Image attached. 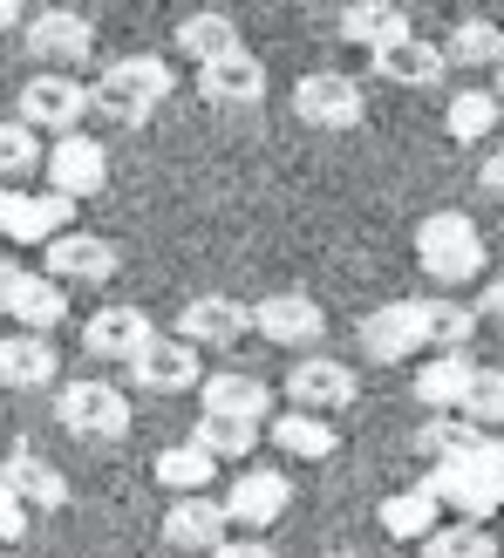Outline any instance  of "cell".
<instances>
[{
    "instance_id": "7c38bea8",
    "label": "cell",
    "mask_w": 504,
    "mask_h": 558,
    "mask_svg": "<svg viewBox=\"0 0 504 558\" xmlns=\"http://www.w3.org/2000/svg\"><path fill=\"white\" fill-rule=\"evenodd\" d=\"M226 532H232L226 497L184 490V497H171V511H164V545H178V551H212V545H226Z\"/></svg>"
},
{
    "instance_id": "3957f363",
    "label": "cell",
    "mask_w": 504,
    "mask_h": 558,
    "mask_svg": "<svg viewBox=\"0 0 504 558\" xmlns=\"http://www.w3.org/2000/svg\"><path fill=\"white\" fill-rule=\"evenodd\" d=\"M96 109L109 123H151V109L171 96V62H157V54H130V62H109L96 75Z\"/></svg>"
},
{
    "instance_id": "f546056e",
    "label": "cell",
    "mask_w": 504,
    "mask_h": 558,
    "mask_svg": "<svg viewBox=\"0 0 504 558\" xmlns=\"http://www.w3.org/2000/svg\"><path fill=\"white\" fill-rule=\"evenodd\" d=\"M470 375H478V361H464V348L436 354L430 368L416 375V402H423V409H464V388H470Z\"/></svg>"
},
{
    "instance_id": "4316f807",
    "label": "cell",
    "mask_w": 504,
    "mask_h": 558,
    "mask_svg": "<svg viewBox=\"0 0 504 558\" xmlns=\"http://www.w3.org/2000/svg\"><path fill=\"white\" fill-rule=\"evenodd\" d=\"M409 35V14L396 8V0H355V8L341 14V41L355 48H388Z\"/></svg>"
},
{
    "instance_id": "f1b7e54d",
    "label": "cell",
    "mask_w": 504,
    "mask_h": 558,
    "mask_svg": "<svg viewBox=\"0 0 504 558\" xmlns=\"http://www.w3.org/2000/svg\"><path fill=\"white\" fill-rule=\"evenodd\" d=\"M157 484H171V497H184V490H205V484H218V457L205 450L199 436L191 442H171V450H157Z\"/></svg>"
},
{
    "instance_id": "60d3db41",
    "label": "cell",
    "mask_w": 504,
    "mask_h": 558,
    "mask_svg": "<svg viewBox=\"0 0 504 558\" xmlns=\"http://www.w3.org/2000/svg\"><path fill=\"white\" fill-rule=\"evenodd\" d=\"M21 259H0V314H8V306H14V287H21Z\"/></svg>"
},
{
    "instance_id": "ee69618b",
    "label": "cell",
    "mask_w": 504,
    "mask_h": 558,
    "mask_svg": "<svg viewBox=\"0 0 504 558\" xmlns=\"http://www.w3.org/2000/svg\"><path fill=\"white\" fill-rule=\"evenodd\" d=\"M21 21V0H0V27H14Z\"/></svg>"
},
{
    "instance_id": "8992f818",
    "label": "cell",
    "mask_w": 504,
    "mask_h": 558,
    "mask_svg": "<svg viewBox=\"0 0 504 558\" xmlns=\"http://www.w3.org/2000/svg\"><path fill=\"white\" fill-rule=\"evenodd\" d=\"M130 381L151 388V396H184V388H199L205 368H199V341H184V333H151L144 348L130 361Z\"/></svg>"
},
{
    "instance_id": "7a4b0ae2",
    "label": "cell",
    "mask_w": 504,
    "mask_h": 558,
    "mask_svg": "<svg viewBox=\"0 0 504 558\" xmlns=\"http://www.w3.org/2000/svg\"><path fill=\"white\" fill-rule=\"evenodd\" d=\"M416 266H423L436 287H470L484 272V232L470 226L464 211H430L416 226Z\"/></svg>"
},
{
    "instance_id": "2e32d148",
    "label": "cell",
    "mask_w": 504,
    "mask_h": 558,
    "mask_svg": "<svg viewBox=\"0 0 504 558\" xmlns=\"http://www.w3.org/2000/svg\"><path fill=\"white\" fill-rule=\"evenodd\" d=\"M245 327H252V306L232 300V293H199V300H184V314H178V333L199 341V348H232Z\"/></svg>"
},
{
    "instance_id": "52a82bcc",
    "label": "cell",
    "mask_w": 504,
    "mask_h": 558,
    "mask_svg": "<svg viewBox=\"0 0 504 558\" xmlns=\"http://www.w3.org/2000/svg\"><path fill=\"white\" fill-rule=\"evenodd\" d=\"M55 415H62L69 436H89V442H109V436L130 429V402L109 381H69L62 396H55Z\"/></svg>"
},
{
    "instance_id": "9c48e42d",
    "label": "cell",
    "mask_w": 504,
    "mask_h": 558,
    "mask_svg": "<svg viewBox=\"0 0 504 558\" xmlns=\"http://www.w3.org/2000/svg\"><path fill=\"white\" fill-rule=\"evenodd\" d=\"M293 117L314 130H355L361 123V82H348L341 69H314L293 82Z\"/></svg>"
},
{
    "instance_id": "603a6c76",
    "label": "cell",
    "mask_w": 504,
    "mask_h": 558,
    "mask_svg": "<svg viewBox=\"0 0 504 558\" xmlns=\"http://www.w3.org/2000/svg\"><path fill=\"white\" fill-rule=\"evenodd\" d=\"M273 442L287 450L293 463H327L334 450H341V429H327V415L321 409H287V415H273Z\"/></svg>"
},
{
    "instance_id": "cb8c5ba5",
    "label": "cell",
    "mask_w": 504,
    "mask_h": 558,
    "mask_svg": "<svg viewBox=\"0 0 504 558\" xmlns=\"http://www.w3.org/2000/svg\"><path fill=\"white\" fill-rule=\"evenodd\" d=\"M8 320L35 327V333H55V327L69 320V293H62V279H55V272H21V287H14V306H8Z\"/></svg>"
},
{
    "instance_id": "ba28073f",
    "label": "cell",
    "mask_w": 504,
    "mask_h": 558,
    "mask_svg": "<svg viewBox=\"0 0 504 558\" xmlns=\"http://www.w3.org/2000/svg\"><path fill=\"white\" fill-rule=\"evenodd\" d=\"M355 333H361V354L369 361H409L416 348H430V314H423V300H388Z\"/></svg>"
},
{
    "instance_id": "6da1fadb",
    "label": "cell",
    "mask_w": 504,
    "mask_h": 558,
    "mask_svg": "<svg viewBox=\"0 0 504 558\" xmlns=\"http://www.w3.org/2000/svg\"><path fill=\"white\" fill-rule=\"evenodd\" d=\"M423 490H436L443 511H457V518H491L504 505V442H497V429L484 442H470V450H457V457H436Z\"/></svg>"
},
{
    "instance_id": "d4e9b609",
    "label": "cell",
    "mask_w": 504,
    "mask_h": 558,
    "mask_svg": "<svg viewBox=\"0 0 504 558\" xmlns=\"http://www.w3.org/2000/svg\"><path fill=\"white\" fill-rule=\"evenodd\" d=\"M0 477H8V484L27 497V511H62V505H69V477H62L48 457H35V450H14Z\"/></svg>"
},
{
    "instance_id": "5bb4252c",
    "label": "cell",
    "mask_w": 504,
    "mask_h": 558,
    "mask_svg": "<svg viewBox=\"0 0 504 558\" xmlns=\"http://www.w3.org/2000/svg\"><path fill=\"white\" fill-rule=\"evenodd\" d=\"M361 396V381L348 375V361H327V354H307V361H293V375H287V402H300V409H348Z\"/></svg>"
},
{
    "instance_id": "e575fe53",
    "label": "cell",
    "mask_w": 504,
    "mask_h": 558,
    "mask_svg": "<svg viewBox=\"0 0 504 558\" xmlns=\"http://www.w3.org/2000/svg\"><path fill=\"white\" fill-rule=\"evenodd\" d=\"M423 314H430V348L436 354H451V348H464L470 333H478V306H464V300H423Z\"/></svg>"
},
{
    "instance_id": "ab89813d",
    "label": "cell",
    "mask_w": 504,
    "mask_h": 558,
    "mask_svg": "<svg viewBox=\"0 0 504 558\" xmlns=\"http://www.w3.org/2000/svg\"><path fill=\"white\" fill-rule=\"evenodd\" d=\"M478 314L504 327V279H484V293H478Z\"/></svg>"
},
{
    "instance_id": "8d00e7d4",
    "label": "cell",
    "mask_w": 504,
    "mask_h": 558,
    "mask_svg": "<svg viewBox=\"0 0 504 558\" xmlns=\"http://www.w3.org/2000/svg\"><path fill=\"white\" fill-rule=\"evenodd\" d=\"M191 436H199V442H205V450H212L218 463H226V457H245L252 442H260V423H239V415H212V409H205Z\"/></svg>"
},
{
    "instance_id": "7bdbcfd3",
    "label": "cell",
    "mask_w": 504,
    "mask_h": 558,
    "mask_svg": "<svg viewBox=\"0 0 504 558\" xmlns=\"http://www.w3.org/2000/svg\"><path fill=\"white\" fill-rule=\"evenodd\" d=\"M8 218H14V191L0 184V239H8Z\"/></svg>"
},
{
    "instance_id": "277c9868",
    "label": "cell",
    "mask_w": 504,
    "mask_h": 558,
    "mask_svg": "<svg viewBox=\"0 0 504 558\" xmlns=\"http://www.w3.org/2000/svg\"><path fill=\"white\" fill-rule=\"evenodd\" d=\"M96 109V96L75 82V69H41V75H27L21 82V117L35 123V130H55V136H69L82 117Z\"/></svg>"
},
{
    "instance_id": "ffe728a7",
    "label": "cell",
    "mask_w": 504,
    "mask_h": 558,
    "mask_svg": "<svg viewBox=\"0 0 504 558\" xmlns=\"http://www.w3.org/2000/svg\"><path fill=\"white\" fill-rule=\"evenodd\" d=\"M55 341L35 327H21V333H0V388H48L55 381Z\"/></svg>"
},
{
    "instance_id": "f6af8a7d",
    "label": "cell",
    "mask_w": 504,
    "mask_h": 558,
    "mask_svg": "<svg viewBox=\"0 0 504 558\" xmlns=\"http://www.w3.org/2000/svg\"><path fill=\"white\" fill-rule=\"evenodd\" d=\"M491 89H497V96H504V62H497V82H491Z\"/></svg>"
},
{
    "instance_id": "ac0fdd59",
    "label": "cell",
    "mask_w": 504,
    "mask_h": 558,
    "mask_svg": "<svg viewBox=\"0 0 504 558\" xmlns=\"http://www.w3.org/2000/svg\"><path fill=\"white\" fill-rule=\"evenodd\" d=\"M151 314H136V306H103V314L82 320V348L96 361H136V348L151 341Z\"/></svg>"
},
{
    "instance_id": "30bf717a",
    "label": "cell",
    "mask_w": 504,
    "mask_h": 558,
    "mask_svg": "<svg viewBox=\"0 0 504 558\" xmlns=\"http://www.w3.org/2000/svg\"><path fill=\"white\" fill-rule=\"evenodd\" d=\"M252 333L273 348H321V333H327V314H321V300H307V293H273L252 306Z\"/></svg>"
},
{
    "instance_id": "44dd1931",
    "label": "cell",
    "mask_w": 504,
    "mask_h": 558,
    "mask_svg": "<svg viewBox=\"0 0 504 558\" xmlns=\"http://www.w3.org/2000/svg\"><path fill=\"white\" fill-rule=\"evenodd\" d=\"M69 226H75V198H69V191H41V198L14 191L8 239H21V245H48V239H62Z\"/></svg>"
},
{
    "instance_id": "5b68a950",
    "label": "cell",
    "mask_w": 504,
    "mask_h": 558,
    "mask_svg": "<svg viewBox=\"0 0 504 558\" xmlns=\"http://www.w3.org/2000/svg\"><path fill=\"white\" fill-rule=\"evenodd\" d=\"M21 48L35 54L41 69H82L96 54V27L82 21L75 8H41L35 21L21 27Z\"/></svg>"
},
{
    "instance_id": "d6986e66",
    "label": "cell",
    "mask_w": 504,
    "mask_h": 558,
    "mask_svg": "<svg viewBox=\"0 0 504 558\" xmlns=\"http://www.w3.org/2000/svg\"><path fill=\"white\" fill-rule=\"evenodd\" d=\"M199 96H205V102H260V96H266V62H260L252 48L218 54V62L199 69Z\"/></svg>"
},
{
    "instance_id": "9a60e30c",
    "label": "cell",
    "mask_w": 504,
    "mask_h": 558,
    "mask_svg": "<svg viewBox=\"0 0 504 558\" xmlns=\"http://www.w3.org/2000/svg\"><path fill=\"white\" fill-rule=\"evenodd\" d=\"M287 505H293V484L279 477V470H239V484H226V511H232V524H245V532L279 524Z\"/></svg>"
},
{
    "instance_id": "7402d4cb",
    "label": "cell",
    "mask_w": 504,
    "mask_h": 558,
    "mask_svg": "<svg viewBox=\"0 0 504 558\" xmlns=\"http://www.w3.org/2000/svg\"><path fill=\"white\" fill-rule=\"evenodd\" d=\"M199 396H205L212 415H239V423H266V415H273V388H266L260 375H239V368L205 375Z\"/></svg>"
},
{
    "instance_id": "4dcf8cb0",
    "label": "cell",
    "mask_w": 504,
    "mask_h": 558,
    "mask_svg": "<svg viewBox=\"0 0 504 558\" xmlns=\"http://www.w3.org/2000/svg\"><path fill=\"white\" fill-rule=\"evenodd\" d=\"M497 117H504V96L497 89H457L451 109H443V130H451L457 144H484V136L497 130Z\"/></svg>"
},
{
    "instance_id": "d590c367",
    "label": "cell",
    "mask_w": 504,
    "mask_h": 558,
    "mask_svg": "<svg viewBox=\"0 0 504 558\" xmlns=\"http://www.w3.org/2000/svg\"><path fill=\"white\" fill-rule=\"evenodd\" d=\"M41 144H35V123L27 117H14V123H0V184H14V178H27V171H41Z\"/></svg>"
},
{
    "instance_id": "83f0119b",
    "label": "cell",
    "mask_w": 504,
    "mask_h": 558,
    "mask_svg": "<svg viewBox=\"0 0 504 558\" xmlns=\"http://www.w3.org/2000/svg\"><path fill=\"white\" fill-rule=\"evenodd\" d=\"M178 48H184V62L205 69V62H218V54H232V48H245V41H239V21H232V14H212V8H205V14H184V21H178Z\"/></svg>"
},
{
    "instance_id": "4fadbf2b",
    "label": "cell",
    "mask_w": 504,
    "mask_h": 558,
    "mask_svg": "<svg viewBox=\"0 0 504 558\" xmlns=\"http://www.w3.org/2000/svg\"><path fill=\"white\" fill-rule=\"evenodd\" d=\"M369 62L382 82H403V89H436L443 75H451V48H436V41H388V48H369Z\"/></svg>"
},
{
    "instance_id": "484cf974",
    "label": "cell",
    "mask_w": 504,
    "mask_h": 558,
    "mask_svg": "<svg viewBox=\"0 0 504 558\" xmlns=\"http://www.w3.org/2000/svg\"><path fill=\"white\" fill-rule=\"evenodd\" d=\"M375 518H382V532H388V538H416V545H423L436 524H443V497L416 484V490L382 497V511H375Z\"/></svg>"
},
{
    "instance_id": "74e56055",
    "label": "cell",
    "mask_w": 504,
    "mask_h": 558,
    "mask_svg": "<svg viewBox=\"0 0 504 558\" xmlns=\"http://www.w3.org/2000/svg\"><path fill=\"white\" fill-rule=\"evenodd\" d=\"M457 415H470V423H484V429H504V368H478V375H470Z\"/></svg>"
},
{
    "instance_id": "7dc6e473",
    "label": "cell",
    "mask_w": 504,
    "mask_h": 558,
    "mask_svg": "<svg viewBox=\"0 0 504 558\" xmlns=\"http://www.w3.org/2000/svg\"><path fill=\"white\" fill-rule=\"evenodd\" d=\"M300 8H314V0H300Z\"/></svg>"
},
{
    "instance_id": "836d02e7",
    "label": "cell",
    "mask_w": 504,
    "mask_h": 558,
    "mask_svg": "<svg viewBox=\"0 0 504 558\" xmlns=\"http://www.w3.org/2000/svg\"><path fill=\"white\" fill-rule=\"evenodd\" d=\"M423 558H497V538L484 532V518H457L423 538Z\"/></svg>"
},
{
    "instance_id": "b9f144b4",
    "label": "cell",
    "mask_w": 504,
    "mask_h": 558,
    "mask_svg": "<svg viewBox=\"0 0 504 558\" xmlns=\"http://www.w3.org/2000/svg\"><path fill=\"white\" fill-rule=\"evenodd\" d=\"M484 191H504V150L484 157Z\"/></svg>"
},
{
    "instance_id": "1f68e13d",
    "label": "cell",
    "mask_w": 504,
    "mask_h": 558,
    "mask_svg": "<svg viewBox=\"0 0 504 558\" xmlns=\"http://www.w3.org/2000/svg\"><path fill=\"white\" fill-rule=\"evenodd\" d=\"M443 48H451L457 69H497L504 62V21H457Z\"/></svg>"
},
{
    "instance_id": "e0dca14e",
    "label": "cell",
    "mask_w": 504,
    "mask_h": 558,
    "mask_svg": "<svg viewBox=\"0 0 504 558\" xmlns=\"http://www.w3.org/2000/svg\"><path fill=\"white\" fill-rule=\"evenodd\" d=\"M48 272L75 279V287H103V279H117V245L96 232H62L48 239Z\"/></svg>"
},
{
    "instance_id": "d6a6232c",
    "label": "cell",
    "mask_w": 504,
    "mask_h": 558,
    "mask_svg": "<svg viewBox=\"0 0 504 558\" xmlns=\"http://www.w3.org/2000/svg\"><path fill=\"white\" fill-rule=\"evenodd\" d=\"M484 436H491L484 423H470V415L457 423V409H436L430 423L416 429V450H423V457L436 463V457H457V450H470V442H484Z\"/></svg>"
},
{
    "instance_id": "bcb514c9",
    "label": "cell",
    "mask_w": 504,
    "mask_h": 558,
    "mask_svg": "<svg viewBox=\"0 0 504 558\" xmlns=\"http://www.w3.org/2000/svg\"><path fill=\"white\" fill-rule=\"evenodd\" d=\"M327 558H361V551H327Z\"/></svg>"
},
{
    "instance_id": "f35d334b",
    "label": "cell",
    "mask_w": 504,
    "mask_h": 558,
    "mask_svg": "<svg viewBox=\"0 0 504 558\" xmlns=\"http://www.w3.org/2000/svg\"><path fill=\"white\" fill-rule=\"evenodd\" d=\"M205 558H273V545L266 538H226V545H212Z\"/></svg>"
},
{
    "instance_id": "c3c4849f",
    "label": "cell",
    "mask_w": 504,
    "mask_h": 558,
    "mask_svg": "<svg viewBox=\"0 0 504 558\" xmlns=\"http://www.w3.org/2000/svg\"><path fill=\"white\" fill-rule=\"evenodd\" d=\"M0 558H14V551H0Z\"/></svg>"
},
{
    "instance_id": "8fae6325",
    "label": "cell",
    "mask_w": 504,
    "mask_h": 558,
    "mask_svg": "<svg viewBox=\"0 0 504 558\" xmlns=\"http://www.w3.org/2000/svg\"><path fill=\"white\" fill-rule=\"evenodd\" d=\"M41 171H48V191H69V198H96V191L109 184V150L96 144V136L69 130L62 144L41 157Z\"/></svg>"
}]
</instances>
